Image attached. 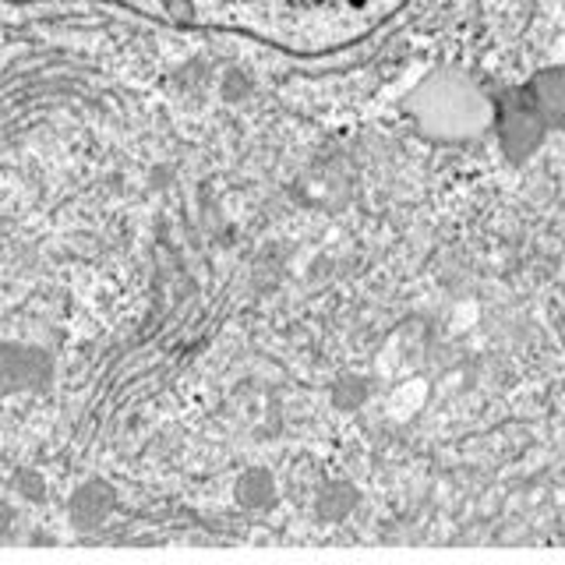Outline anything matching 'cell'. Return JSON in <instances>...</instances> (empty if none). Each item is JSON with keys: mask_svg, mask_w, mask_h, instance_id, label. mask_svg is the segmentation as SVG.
<instances>
[{"mask_svg": "<svg viewBox=\"0 0 565 565\" xmlns=\"http://www.w3.org/2000/svg\"><path fill=\"white\" fill-rule=\"evenodd\" d=\"M494 128H499V141L502 152L512 167H523L530 156H534L544 146L547 128L541 124V117L530 110V103L516 93H505L499 99V117H494Z\"/></svg>", "mask_w": 565, "mask_h": 565, "instance_id": "obj_1", "label": "cell"}, {"mask_svg": "<svg viewBox=\"0 0 565 565\" xmlns=\"http://www.w3.org/2000/svg\"><path fill=\"white\" fill-rule=\"evenodd\" d=\"M53 382V358L43 347L0 343V396L43 393Z\"/></svg>", "mask_w": 565, "mask_h": 565, "instance_id": "obj_2", "label": "cell"}, {"mask_svg": "<svg viewBox=\"0 0 565 565\" xmlns=\"http://www.w3.org/2000/svg\"><path fill=\"white\" fill-rule=\"evenodd\" d=\"M520 96L541 117L547 131H565V67H541L523 85Z\"/></svg>", "mask_w": 565, "mask_h": 565, "instance_id": "obj_3", "label": "cell"}, {"mask_svg": "<svg viewBox=\"0 0 565 565\" xmlns=\"http://www.w3.org/2000/svg\"><path fill=\"white\" fill-rule=\"evenodd\" d=\"M114 509H117V491L106 481H99V477H93V481H85L71 491L67 520L78 534H93V530H99L106 520L114 516Z\"/></svg>", "mask_w": 565, "mask_h": 565, "instance_id": "obj_4", "label": "cell"}, {"mask_svg": "<svg viewBox=\"0 0 565 565\" xmlns=\"http://www.w3.org/2000/svg\"><path fill=\"white\" fill-rule=\"evenodd\" d=\"M358 505H361V491L347 477H332L315 494V516L322 523H343Z\"/></svg>", "mask_w": 565, "mask_h": 565, "instance_id": "obj_5", "label": "cell"}, {"mask_svg": "<svg viewBox=\"0 0 565 565\" xmlns=\"http://www.w3.org/2000/svg\"><path fill=\"white\" fill-rule=\"evenodd\" d=\"M234 499L241 509L247 512H269L279 499V491H276V477L273 470H265V467H247L241 477H237V484H234Z\"/></svg>", "mask_w": 565, "mask_h": 565, "instance_id": "obj_6", "label": "cell"}, {"mask_svg": "<svg viewBox=\"0 0 565 565\" xmlns=\"http://www.w3.org/2000/svg\"><path fill=\"white\" fill-rule=\"evenodd\" d=\"M371 396V382L361 375H343L340 382L332 385V406L335 411H358Z\"/></svg>", "mask_w": 565, "mask_h": 565, "instance_id": "obj_7", "label": "cell"}, {"mask_svg": "<svg viewBox=\"0 0 565 565\" xmlns=\"http://www.w3.org/2000/svg\"><path fill=\"white\" fill-rule=\"evenodd\" d=\"M11 484L18 491V499H25V502H43L46 499V481H43V473L40 470H32V467H18L11 473Z\"/></svg>", "mask_w": 565, "mask_h": 565, "instance_id": "obj_8", "label": "cell"}, {"mask_svg": "<svg viewBox=\"0 0 565 565\" xmlns=\"http://www.w3.org/2000/svg\"><path fill=\"white\" fill-rule=\"evenodd\" d=\"M220 93H223V99H241V96L252 93V78L241 75V71H226Z\"/></svg>", "mask_w": 565, "mask_h": 565, "instance_id": "obj_9", "label": "cell"}, {"mask_svg": "<svg viewBox=\"0 0 565 565\" xmlns=\"http://www.w3.org/2000/svg\"><path fill=\"white\" fill-rule=\"evenodd\" d=\"M11 523H14V509L4 502V499H0V541H4L8 537V530H11Z\"/></svg>", "mask_w": 565, "mask_h": 565, "instance_id": "obj_10", "label": "cell"}]
</instances>
